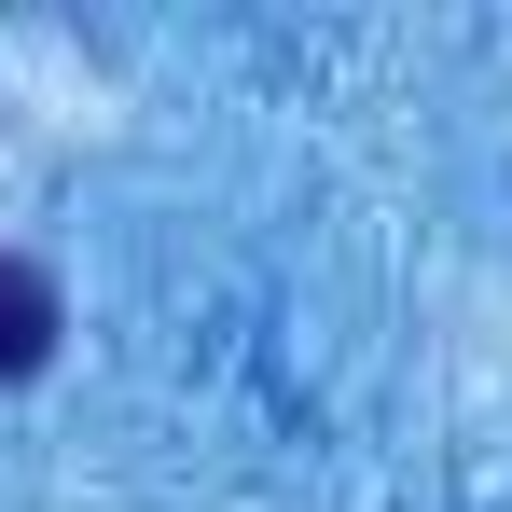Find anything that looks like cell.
<instances>
[{"mask_svg":"<svg viewBox=\"0 0 512 512\" xmlns=\"http://www.w3.org/2000/svg\"><path fill=\"white\" fill-rule=\"evenodd\" d=\"M56 333H70V319H56V277H42L28 250H0V388H14V374H42Z\"/></svg>","mask_w":512,"mask_h":512,"instance_id":"obj_1","label":"cell"}]
</instances>
